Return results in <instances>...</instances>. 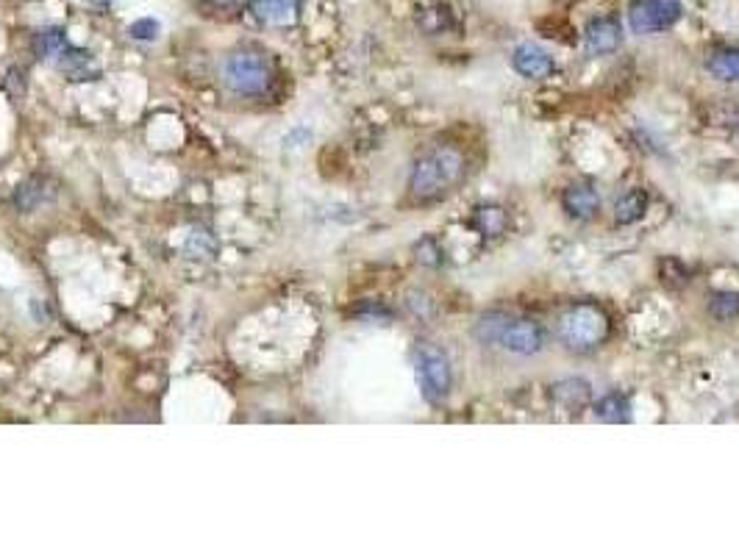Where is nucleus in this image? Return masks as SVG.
I'll return each mask as SVG.
<instances>
[{
  "label": "nucleus",
  "mask_w": 739,
  "mask_h": 555,
  "mask_svg": "<svg viewBox=\"0 0 739 555\" xmlns=\"http://www.w3.org/2000/svg\"><path fill=\"white\" fill-rule=\"evenodd\" d=\"M423 17H431V23H423V28H426V31H431V34H437V31H442L445 25L451 23V17H448V12H445V9H431V12H426Z\"/></svg>",
  "instance_id": "21"
},
{
  "label": "nucleus",
  "mask_w": 739,
  "mask_h": 555,
  "mask_svg": "<svg viewBox=\"0 0 739 555\" xmlns=\"http://www.w3.org/2000/svg\"><path fill=\"white\" fill-rule=\"evenodd\" d=\"M509 320H512V317H506L501 311L484 314V317L476 322V339H481L484 345H498V342H501L503 328H506V322Z\"/></svg>",
  "instance_id": "14"
},
{
  "label": "nucleus",
  "mask_w": 739,
  "mask_h": 555,
  "mask_svg": "<svg viewBox=\"0 0 739 555\" xmlns=\"http://www.w3.org/2000/svg\"><path fill=\"white\" fill-rule=\"evenodd\" d=\"M556 397L559 403L567 408H578L584 406L589 400V386L587 381H578V378H570V381H562L556 386Z\"/></svg>",
  "instance_id": "15"
},
{
  "label": "nucleus",
  "mask_w": 739,
  "mask_h": 555,
  "mask_svg": "<svg viewBox=\"0 0 739 555\" xmlns=\"http://www.w3.org/2000/svg\"><path fill=\"white\" fill-rule=\"evenodd\" d=\"M623 45V25L614 17H598L587 25V48L595 56H606Z\"/></svg>",
  "instance_id": "7"
},
{
  "label": "nucleus",
  "mask_w": 739,
  "mask_h": 555,
  "mask_svg": "<svg viewBox=\"0 0 739 555\" xmlns=\"http://www.w3.org/2000/svg\"><path fill=\"white\" fill-rule=\"evenodd\" d=\"M706 70L714 78H720V81L739 84V48L714 50L712 56L706 59Z\"/></svg>",
  "instance_id": "11"
},
{
  "label": "nucleus",
  "mask_w": 739,
  "mask_h": 555,
  "mask_svg": "<svg viewBox=\"0 0 739 555\" xmlns=\"http://www.w3.org/2000/svg\"><path fill=\"white\" fill-rule=\"evenodd\" d=\"M562 206L573 220H592L601 211V198L589 184H576L562 195Z\"/></svg>",
  "instance_id": "8"
},
{
  "label": "nucleus",
  "mask_w": 739,
  "mask_h": 555,
  "mask_svg": "<svg viewBox=\"0 0 739 555\" xmlns=\"http://www.w3.org/2000/svg\"><path fill=\"white\" fill-rule=\"evenodd\" d=\"M512 64L517 73L526 75V78H534V81L548 78L553 73V59L545 50L537 48V45H520V48L514 50Z\"/></svg>",
  "instance_id": "9"
},
{
  "label": "nucleus",
  "mask_w": 739,
  "mask_h": 555,
  "mask_svg": "<svg viewBox=\"0 0 739 555\" xmlns=\"http://www.w3.org/2000/svg\"><path fill=\"white\" fill-rule=\"evenodd\" d=\"M226 87L237 95H264L273 84V70L256 50H237L226 59L223 67Z\"/></svg>",
  "instance_id": "3"
},
{
  "label": "nucleus",
  "mask_w": 739,
  "mask_h": 555,
  "mask_svg": "<svg viewBox=\"0 0 739 555\" xmlns=\"http://www.w3.org/2000/svg\"><path fill=\"white\" fill-rule=\"evenodd\" d=\"M645 211H648V195L642 189H631V192H626L623 198L617 200L614 217H617L620 225H631V222L642 220Z\"/></svg>",
  "instance_id": "13"
},
{
  "label": "nucleus",
  "mask_w": 739,
  "mask_h": 555,
  "mask_svg": "<svg viewBox=\"0 0 739 555\" xmlns=\"http://www.w3.org/2000/svg\"><path fill=\"white\" fill-rule=\"evenodd\" d=\"M253 14L270 25H292L301 14V0H253Z\"/></svg>",
  "instance_id": "10"
},
{
  "label": "nucleus",
  "mask_w": 739,
  "mask_h": 555,
  "mask_svg": "<svg viewBox=\"0 0 739 555\" xmlns=\"http://www.w3.org/2000/svg\"><path fill=\"white\" fill-rule=\"evenodd\" d=\"M506 211L501 206H478L470 217V225L476 228L481 236H498L506 231Z\"/></svg>",
  "instance_id": "12"
},
{
  "label": "nucleus",
  "mask_w": 739,
  "mask_h": 555,
  "mask_svg": "<svg viewBox=\"0 0 739 555\" xmlns=\"http://www.w3.org/2000/svg\"><path fill=\"white\" fill-rule=\"evenodd\" d=\"M681 0H634L628 9V23L634 34H659L681 20Z\"/></svg>",
  "instance_id": "5"
},
{
  "label": "nucleus",
  "mask_w": 739,
  "mask_h": 555,
  "mask_svg": "<svg viewBox=\"0 0 739 555\" xmlns=\"http://www.w3.org/2000/svg\"><path fill=\"white\" fill-rule=\"evenodd\" d=\"M206 3L214 6V9H237L242 0H206Z\"/></svg>",
  "instance_id": "22"
},
{
  "label": "nucleus",
  "mask_w": 739,
  "mask_h": 555,
  "mask_svg": "<svg viewBox=\"0 0 739 555\" xmlns=\"http://www.w3.org/2000/svg\"><path fill=\"white\" fill-rule=\"evenodd\" d=\"M414 253H417V261L426 264V267H439V264H442V250H439V245L434 239H423Z\"/></svg>",
  "instance_id": "18"
},
{
  "label": "nucleus",
  "mask_w": 739,
  "mask_h": 555,
  "mask_svg": "<svg viewBox=\"0 0 739 555\" xmlns=\"http://www.w3.org/2000/svg\"><path fill=\"white\" fill-rule=\"evenodd\" d=\"M498 345L517 356H534L542 350V328L534 320H509Z\"/></svg>",
  "instance_id": "6"
},
{
  "label": "nucleus",
  "mask_w": 739,
  "mask_h": 555,
  "mask_svg": "<svg viewBox=\"0 0 739 555\" xmlns=\"http://www.w3.org/2000/svg\"><path fill=\"white\" fill-rule=\"evenodd\" d=\"M414 367H417V381H420V389H423V397L428 403H442L451 395V361L437 345L420 342L414 350Z\"/></svg>",
  "instance_id": "4"
},
{
  "label": "nucleus",
  "mask_w": 739,
  "mask_h": 555,
  "mask_svg": "<svg viewBox=\"0 0 739 555\" xmlns=\"http://www.w3.org/2000/svg\"><path fill=\"white\" fill-rule=\"evenodd\" d=\"M42 200V192H39V181L34 184H26L23 189H17V209L31 211Z\"/></svg>",
  "instance_id": "19"
},
{
  "label": "nucleus",
  "mask_w": 739,
  "mask_h": 555,
  "mask_svg": "<svg viewBox=\"0 0 739 555\" xmlns=\"http://www.w3.org/2000/svg\"><path fill=\"white\" fill-rule=\"evenodd\" d=\"M709 314L714 320H737L739 317V292H717L709 300Z\"/></svg>",
  "instance_id": "16"
},
{
  "label": "nucleus",
  "mask_w": 739,
  "mask_h": 555,
  "mask_svg": "<svg viewBox=\"0 0 739 555\" xmlns=\"http://www.w3.org/2000/svg\"><path fill=\"white\" fill-rule=\"evenodd\" d=\"M467 175V156L456 145H439L420 156L409 178V192L417 203L448 198Z\"/></svg>",
  "instance_id": "1"
},
{
  "label": "nucleus",
  "mask_w": 739,
  "mask_h": 555,
  "mask_svg": "<svg viewBox=\"0 0 739 555\" xmlns=\"http://www.w3.org/2000/svg\"><path fill=\"white\" fill-rule=\"evenodd\" d=\"M128 34L134 39H156L159 37V23L151 20V17H145V20H137V23L131 25Z\"/></svg>",
  "instance_id": "20"
},
{
  "label": "nucleus",
  "mask_w": 739,
  "mask_h": 555,
  "mask_svg": "<svg viewBox=\"0 0 739 555\" xmlns=\"http://www.w3.org/2000/svg\"><path fill=\"white\" fill-rule=\"evenodd\" d=\"M609 336V317L595 303H578L559 317V339L570 353H595Z\"/></svg>",
  "instance_id": "2"
},
{
  "label": "nucleus",
  "mask_w": 739,
  "mask_h": 555,
  "mask_svg": "<svg viewBox=\"0 0 739 555\" xmlns=\"http://www.w3.org/2000/svg\"><path fill=\"white\" fill-rule=\"evenodd\" d=\"M595 414L601 422H626L628 420V400L623 395H606L595 406Z\"/></svg>",
  "instance_id": "17"
}]
</instances>
